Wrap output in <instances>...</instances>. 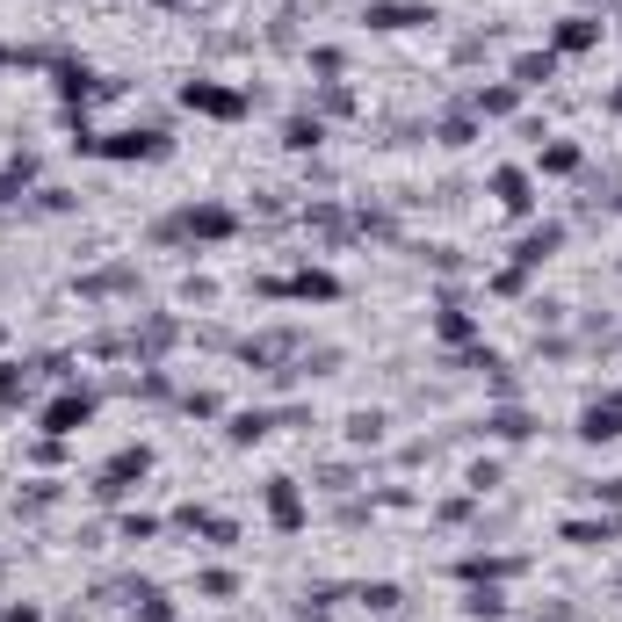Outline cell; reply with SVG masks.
Wrapping results in <instances>:
<instances>
[{"label": "cell", "mask_w": 622, "mask_h": 622, "mask_svg": "<svg viewBox=\"0 0 622 622\" xmlns=\"http://www.w3.org/2000/svg\"><path fill=\"white\" fill-rule=\"evenodd\" d=\"M102 152H109V160H160V152H167V131H116Z\"/></svg>", "instance_id": "obj_1"}, {"label": "cell", "mask_w": 622, "mask_h": 622, "mask_svg": "<svg viewBox=\"0 0 622 622\" xmlns=\"http://www.w3.org/2000/svg\"><path fill=\"white\" fill-rule=\"evenodd\" d=\"M181 102H189V109H210V116H239V109H246L232 87H210V80H189V87H181Z\"/></svg>", "instance_id": "obj_2"}, {"label": "cell", "mask_w": 622, "mask_h": 622, "mask_svg": "<svg viewBox=\"0 0 622 622\" xmlns=\"http://www.w3.org/2000/svg\"><path fill=\"white\" fill-rule=\"evenodd\" d=\"M87 413H95V398H87V391H66V398L44 413V427H51V434H73V427H87Z\"/></svg>", "instance_id": "obj_3"}, {"label": "cell", "mask_w": 622, "mask_h": 622, "mask_svg": "<svg viewBox=\"0 0 622 622\" xmlns=\"http://www.w3.org/2000/svg\"><path fill=\"white\" fill-rule=\"evenodd\" d=\"M268 514H275V528H304V500H297V485H290V478H275V485H268Z\"/></svg>", "instance_id": "obj_4"}, {"label": "cell", "mask_w": 622, "mask_h": 622, "mask_svg": "<svg viewBox=\"0 0 622 622\" xmlns=\"http://www.w3.org/2000/svg\"><path fill=\"white\" fill-rule=\"evenodd\" d=\"M579 434H586V442H615V434H622V406H586Z\"/></svg>", "instance_id": "obj_5"}, {"label": "cell", "mask_w": 622, "mask_h": 622, "mask_svg": "<svg viewBox=\"0 0 622 622\" xmlns=\"http://www.w3.org/2000/svg\"><path fill=\"white\" fill-rule=\"evenodd\" d=\"M514 102H521V87H478L471 116H514Z\"/></svg>", "instance_id": "obj_6"}, {"label": "cell", "mask_w": 622, "mask_h": 622, "mask_svg": "<svg viewBox=\"0 0 622 622\" xmlns=\"http://www.w3.org/2000/svg\"><path fill=\"white\" fill-rule=\"evenodd\" d=\"M492 196H500L507 210H528V203H536V196H528V174H514V167L492 174Z\"/></svg>", "instance_id": "obj_7"}, {"label": "cell", "mask_w": 622, "mask_h": 622, "mask_svg": "<svg viewBox=\"0 0 622 622\" xmlns=\"http://www.w3.org/2000/svg\"><path fill=\"white\" fill-rule=\"evenodd\" d=\"M586 44H601V22L594 15H572L565 29H557V51H586Z\"/></svg>", "instance_id": "obj_8"}, {"label": "cell", "mask_w": 622, "mask_h": 622, "mask_svg": "<svg viewBox=\"0 0 622 622\" xmlns=\"http://www.w3.org/2000/svg\"><path fill=\"white\" fill-rule=\"evenodd\" d=\"M557 73V58L550 51H528V58H514V87H543Z\"/></svg>", "instance_id": "obj_9"}, {"label": "cell", "mask_w": 622, "mask_h": 622, "mask_svg": "<svg viewBox=\"0 0 622 622\" xmlns=\"http://www.w3.org/2000/svg\"><path fill=\"white\" fill-rule=\"evenodd\" d=\"M557 239H565L557 225H543V232H528V239H521V268H536V261H550V254H557Z\"/></svg>", "instance_id": "obj_10"}, {"label": "cell", "mask_w": 622, "mask_h": 622, "mask_svg": "<svg viewBox=\"0 0 622 622\" xmlns=\"http://www.w3.org/2000/svg\"><path fill=\"white\" fill-rule=\"evenodd\" d=\"M377 29H413V22H434V8H369Z\"/></svg>", "instance_id": "obj_11"}, {"label": "cell", "mask_w": 622, "mask_h": 622, "mask_svg": "<svg viewBox=\"0 0 622 622\" xmlns=\"http://www.w3.org/2000/svg\"><path fill=\"white\" fill-rule=\"evenodd\" d=\"M485 427L500 434V442H521V434H528V413H521V406H500V413H492Z\"/></svg>", "instance_id": "obj_12"}, {"label": "cell", "mask_w": 622, "mask_h": 622, "mask_svg": "<svg viewBox=\"0 0 622 622\" xmlns=\"http://www.w3.org/2000/svg\"><path fill=\"white\" fill-rule=\"evenodd\" d=\"M326 131H319V116H290V131H283V145H297V152H311Z\"/></svg>", "instance_id": "obj_13"}, {"label": "cell", "mask_w": 622, "mask_h": 622, "mask_svg": "<svg viewBox=\"0 0 622 622\" xmlns=\"http://www.w3.org/2000/svg\"><path fill=\"white\" fill-rule=\"evenodd\" d=\"M565 536L594 550V543H608V536H615V521H565Z\"/></svg>", "instance_id": "obj_14"}, {"label": "cell", "mask_w": 622, "mask_h": 622, "mask_svg": "<svg viewBox=\"0 0 622 622\" xmlns=\"http://www.w3.org/2000/svg\"><path fill=\"white\" fill-rule=\"evenodd\" d=\"M268 427H275V413H239V420H232V442H261Z\"/></svg>", "instance_id": "obj_15"}, {"label": "cell", "mask_w": 622, "mask_h": 622, "mask_svg": "<svg viewBox=\"0 0 622 622\" xmlns=\"http://www.w3.org/2000/svg\"><path fill=\"white\" fill-rule=\"evenodd\" d=\"M543 167L550 174H572L579 167V145H543Z\"/></svg>", "instance_id": "obj_16"}, {"label": "cell", "mask_w": 622, "mask_h": 622, "mask_svg": "<svg viewBox=\"0 0 622 622\" xmlns=\"http://www.w3.org/2000/svg\"><path fill=\"white\" fill-rule=\"evenodd\" d=\"M434 326H442V340H471V311H456V304H449Z\"/></svg>", "instance_id": "obj_17"}, {"label": "cell", "mask_w": 622, "mask_h": 622, "mask_svg": "<svg viewBox=\"0 0 622 622\" xmlns=\"http://www.w3.org/2000/svg\"><path fill=\"white\" fill-rule=\"evenodd\" d=\"M471 138H478L471 116H449V123H442V145H471Z\"/></svg>", "instance_id": "obj_18"}, {"label": "cell", "mask_w": 622, "mask_h": 622, "mask_svg": "<svg viewBox=\"0 0 622 622\" xmlns=\"http://www.w3.org/2000/svg\"><path fill=\"white\" fill-rule=\"evenodd\" d=\"M463 608H471V615H500L507 601H500V594H492V586H478V594H471V601H463Z\"/></svg>", "instance_id": "obj_19"}, {"label": "cell", "mask_w": 622, "mask_h": 622, "mask_svg": "<svg viewBox=\"0 0 622 622\" xmlns=\"http://www.w3.org/2000/svg\"><path fill=\"white\" fill-rule=\"evenodd\" d=\"M500 485V463H471V492H492Z\"/></svg>", "instance_id": "obj_20"}, {"label": "cell", "mask_w": 622, "mask_h": 622, "mask_svg": "<svg viewBox=\"0 0 622 622\" xmlns=\"http://www.w3.org/2000/svg\"><path fill=\"white\" fill-rule=\"evenodd\" d=\"M594 500H608V507H622V478H601V485H594Z\"/></svg>", "instance_id": "obj_21"}, {"label": "cell", "mask_w": 622, "mask_h": 622, "mask_svg": "<svg viewBox=\"0 0 622 622\" xmlns=\"http://www.w3.org/2000/svg\"><path fill=\"white\" fill-rule=\"evenodd\" d=\"M550 622H572V615H565V608H550Z\"/></svg>", "instance_id": "obj_22"}]
</instances>
